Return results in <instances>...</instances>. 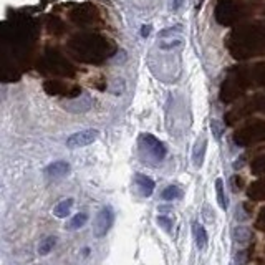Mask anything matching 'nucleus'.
Listing matches in <instances>:
<instances>
[{"mask_svg": "<svg viewBox=\"0 0 265 265\" xmlns=\"http://www.w3.org/2000/svg\"><path fill=\"white\" fill-rule=\"evenodd\" d=\"M100 131L98 129H83V131L73 133L71 136H68L66 140V148L70 149H78V148H85L90 146L98 140Z\"/></svg>", "mask_w": 265, "mask_h": 265, "instance_id": "nucleus-1", "label": "nucleus"}, {"mask_svg": "<svg viewBox=\"0 0 265 265\" xmlns=\"http://www.w3.org/2000/svg\"><path fill=\"white\" fill-rule=\"evenodd\" d=\"M113 225V211L111 207H103L102 211L96 214L95 224H93V234L95 237L102 239L108 234V230Z\"/></svg>", "mask_w": 265, "mask_h": 265, "instance_id": "nucleus-2", "label": "nucleus"}, {"mask_svg": "<svg viewBox=\"0 0 265 265\" xmlns=\"http://www.w3.org/2000/svg\"><path fill=\"white\" fill-rule=\"evenodd\" d=\"M141 143L144 144L149 156H153L156 161H161L166 156V146L153 134H141Z\"/></svg>", "mask_w": 265, "mask_h": 265, "instance_id": "nucleus-3", "label": "nucleus"}, {"mask_svg": "<svg viewBox=\"0 0 265 265\" xmlns=\"http://www.w3.org/2000/svg\"><path fill=\"white\" fill-rule=\"evenodd\" d=\"M70 163L66 161H53L45 167V174L48 178H63L70 172Z\"/></svg>", "mask_w": 265, "mask_h": 265, "instance_id": "nucleus-4", "label": "nucleus"}, {"mask_svg": "<svg viewBox=\"0 0 265 265\" xmlns=\"http://www.w3.org/2000/svg\"><path fill=\"white\" fill-rule=\"evenodd\" d=\"M134 184H136V187L140 189V194H141L143 197H149V196L154 192V183H153V179H149L148 176L141 174V172L134 174Z\"/></svg>", "mask_w": 265, "mask_h": 265, "instance_id": "nucleus-5", "label": "nucleus"}, {"mask_svg": "<svg viewBox=\"0 0 265 265\" xmlns=\"http://www.w3.org/2000/svg\"><path fill=\"white\" fill-rule=\"evenodd\" d=\"M192 235H194V242H196V247L199 250H205L207 249V242H209V237H207V232L199 222H194L192 224Z\"/></svg>", "mask_w": 265, "mask_h": 265, "instance_id": "nucleus-6", "label": "nucleus"}, {"mask_svg": "<svg viewBox=\"0 0 265 265\" xmlns=\"http://www.w3.org/2000/svg\"><path fill=\"white\" fill-rule=\"evenodd\" d=\"M71 207H73V199H71V197H70V199H63V201H60V203L55 205V209H53L55 217L65 219L66 216H70Z\"/></svg>", "mask_w": 265, "mask_h": 265, "instance_id": "nucleus-7", "label": "nucleus"}, {"mask_svg": "<svg viewBox=\"0 0 265 265\" xmlns=\"http://www.w3.org/2000/svg\"><path fill=\"white\" fill-rule=\"evenodd\" d=\"M216 197H217L219 207H221L222 211H227V207H229V201H227L224 181L222 179H216Z\"/></svg>", "mask_w": 265, "mask_h": 265, "instance_id": "nucleus-8", "label": "nucleus"}, {"mask_svg": "<svg viewBox=\"0 0 265 265\" xmlns=\"http://www.w3.org/2000/svg\"><path fill=\"white\" fill-rule=\"evenodd\" d=\"M88 222V214L85 212H78L75 214L73 217H71V221L68 222V229L70 230H77L80 227H83Z\"/></svg>", "mask_w": 265, "mask_h": 265, "instance_id": "nucleus-9", "label": "nucleus"}, {"mask_svg": "<svg viewBox=\"0 0 265 265\" xmlns=\"http://www.w3.org/2000/svg\"><path fill=\"white\" fill-rule=\"evenodd\" d=\"M55 244H57V237H47V239H43V241L40 242V245H39V254H40V255H48L50 252L53 250Z\"/></svg>", "mask_w": 265, "mask_h": 265, "instance_id": "nucleus-10", "label": "nucleus"}, {"mask_svg": "<svg viewBox=\"0 0 265 265\" xmlns=\"http://www.w3.org/2000/svg\"><path fill=\"white\" fill-rule=\"evenodd\" d=\"M181 196H183V192H181V189L178 186H167L161 194L164 201H176L179 199Z\"/></svg>", "mask_w": 265, "mask_h": 265, "instance_id": "nucleus-11", "label": "nucleus"}, {"mask_svg": "<svg viewBox=\"0 0 265 265\" xmlns=\"http://www.w3.org/2000/svg\"><path fill=\"white\" fill-rule=\"evenodd\" d=\"M249 229L247 227H234V232H232V237H234V241L235 242H247V239H249Z\"/></svg>", "mask_w": 265, "mask_h": 265, "instance_id": "nucleus-12", "label": "nucleus"}, {"mask_svg": "<svg viewBox=\"0 0 265 265\" xmlns=\"http://www.w3.org/2000/svg\"><path fill=\"white\" fill-rule=\"evenodd\" d=\"M156 222L159 225H163V229L167 230V232L172 229V221H171V217H167V216H158Z\"/></svg>", "mask_w": 265, "mask_h": 265, "instance_id": "nucleus-13", "label": "nucleus"}, {"mask_svg": "<svg viewBox=\"0 0 265 265\" xmlns=\"http://www.w3.org/2000/svg\"><path fill=\"white\" fill-rule=\"evenodd\" d=\"M211 129H212V133H214V138H216V140H219V138H221V128H219L217 126V121L216 120H212L211 121Z\"/></svg>", "mask_w": 265, "mask_h": 265, "instance_id": "nucleus-14", "label": "nucleus"}, {"mask_svg": "<svg viewBox=\"0 0 265 265\" xmlns=\"http://www.w3.org/2000/svg\"><path fill=\"white\" fill-rule=\"evenodd\" d=\"M230 265H232V264H230Z\"/></svg>", "mask_w": 265, "mask_h": 265, "instance_id": "nucleus-15", "label": "nucleus"}]
</instances>
